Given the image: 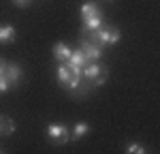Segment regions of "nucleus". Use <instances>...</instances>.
I'll return each mask as SVG.
<instances>
[{"mask_svg":"<svg viewBox=\"0 0 160 154\" xmlns=\"http://www.w3.org/2000/svg\"><path fill=\"white\" fill-rule=\"evenodd\" d=\"M88 133H90V124H88V122H77L75 128H73V133H71V137L77 141V139H81V137H86Z\"/></svg>","mask_w":160,"mask_h":154,"instance_id":"nucleus-11","label":"nucleus"},{"mask_svg":"<svg viewBox=\"0 0 160 154\" xmlns=\"http://www.w3.org/2000/svg\"><path fill=\"white\" fill-rule=\"evenodd\" d=\"M15 131V122L7 116H0V135H13Z\"/></svg>","mask_w":160,"mask_h":154,"instance_id":"nucleus-12","label":"nucleus"},{"mask_svg":"<svg viewBox=\"0 0 160 154\" xmlns=\"http://www.w3.org/2000/svg\"><path fill=\"white\" fill-rule=\"evenodd\" d=\"M79 49L86 54V58L90 60V62H96V60H100V58H102V47H98L92 38H86V37H83V38H81V47H79Z\"/></svg>","mask_w":160,"mask_h":154,"instance_id":"nucleus-5","label":"nucleus"},{"mask_svg":"<svg viewBox=\"0 0 160 154\" xmlns=\"http://www.w3.org/2000/svg\"><path fill=\"white\" fill-rule=\"evenodd\" d=\"M9 90H11V84L0 75V94H4V92H9Z\"/></svg>","mask_w":160,"mask_h":154,"instance_id":"nucleus-15","label":"nucleus"},{"mask_svg":"<svg viewBox=\"0 0 160 154\" xmlns=\"http://www.w3.org/2000/svg\"><path fill=\"white\" fill-rule=\"evenodd\" d=\"M30 2H32V0H13V4H17V7H22V9H24V7H28Z\"/></svg>","mask_w":160,"mask_h":154,"instance_id":"nucleus-16","label":"nucleus"},{"mask_svg":"<svg viewBox=\"0 0 160 154\" xmlns=\"http://www.w3.org/2000/svg\"><path fill=\"white\" fill-rule=\"evenodd\" d=\"M81 75L86 77L88 81L94 86V88H98V86H102L105 81H107V77H109V71L102 66V64L98 62H88L83 69H81Z\"/></svg>","mask_w":160,"mask_h":154,"instance_id":"nucleus-3","label":"nucleus"},{"mask_svg":"<svg viewBox=\"0 0 160 154\" xmlns=\"http://www.w3.org/2000/svg\"><path fill=\"white\" fill-rule=\"evenodd\" d=\"M71 51H73V49H71L66 43H56V45H53V49H51V54H53V58H56L58 62H68Z\"/></svg>","mask_w":160,"mask_h":154,"instance_id":"nucleus-7","label":"nucleus"},{"mask_svg":"<svg viewBox=\"0 0 160 154\" xmlns=\"http://www.w3.org/2000/svg\"><path fill=\"white\" fill-rule=\"evenodd\" d=\"M102 26V15H94V17H90V19H86L83 22V28H86L88 32H92V30H96V28H100Z\"/></svg>","mask_w":160,"mask_h":154,"instance_id":"nucleus-13","label":"nucleus"},{"mask_svg":"<svg viewBox=\"0 0 160 154\" xmlns=\"http://www.w3.org/2000/svg\"><path fill=\"white\" fill-rule=\"evenodd\" d=\"M47 137H49L51 143H58V146H62V143H66V141L71 139V131L64 126V124L53 122V124H49V126H47Z\"/></svg>","mask_w":160,"mask_h":154,"instance_id":"nucleus-4","label":"nucleus"},{"mask_svg":"<svg viewBox=\"0 0 160 154\" xmlns=\"http://www.w3.org/2000/svg\"><path fill=\"white\" fill-rule=\"evenodd\" d=\"M120 30L118 28H113V26H100L96 30H92L90 32V38L98 45V47H111V45H115L118 41H120Z\"/></svg>","mask_w":160,"mask_h":154,"instance_id":"nucleus-2","label":"nucleus"},{"mask_svg":"<svg viewBox=\"0 0 160 154\" xmlns=\"http://www.w3.org/2000/svg\"><path fill=\"white\" fill-rule=\"evenodd\" d=\"M126 152H128V154H145L148 150H145V148H143L141 143L132 141V143H128V146H126Z\"/></svg>","mask_w":160,"mask_h":154,"instance_id":"nucleus-14","label":"nucleus"},{"mask_svg":"<svg viewBox=\"0 0 160 154\" xmlns=\"http://www.w3.org/2000/svg\"><path fill=\"white\" fill-rule=\"evenodd\" d=\"M17 38V34H15V28L9 24H2L0 26V43H4V45H9V43H13Z\"/></svg>","mask_w":160,"mask_h":154,"instance_id":"nucleus-8","label":"nucleus"},{"mask_svg":"<svg viewBox=\"0 0 160 154\" xmlns=\"http://www.w3.org/2000/svg\"><path fill=\"white\" fill-rule=\"evenodd\" d=\"M100 9L98 4H94V2H86V4H81V22H86L90 17H94V15H98Z\"/></svg>","mask_w":160,"mask_h":154,"instance_id":"nucleus-9","label":"nucleus"},{"mask_svg":"<svg viewBox=\"0 0 160 154\" xmlns=\"http://www.w3.org/2000/svg\"><path fill=\"white\" fill-rule=\"evenodd\" d=\"M4 79L11 84V88H15L19 81H22V69L17 66L15 62H7V71H4Z\"/></svg>","mask_w":160,"mask_h":154,"instance_id":"nucleus-6","label":"nucleus"},{"mask_svg":"<svg viewBox=\"0 0 160 154\" xmlns=\"http://www.w3.org/2000/svg\"><path fill=\"white\" fill-rule=\"evenodd\" d=\"M68 62L71 64H75V66H79V69H83L90 60L86 58V54L81 49H75V51H71V58H68Z\"/></svg>","mask_w":160,"mask_h":154,"instance_id":"nucleus-10","label":"nucleus"},{"mask_svg":"<svg viewBox=\"0 0 160 154\" xmlns=\"http://www.w3.org/2000/svg\"><path fill=\"white\" fill-rule=\"evenodd\" d=\"M56 77H58V81H60L62 88H66V90L73 92L83 75H81V69H79V66H75V64H71V62H62L60 66H58Z\"/></svg>","mask_w":160,"mask_h":154,"instance_id":"nucleus-1","label":"nucleus"},{"mask_svg":"<svg viewBox=\"0 0 160 154\" xmlns=\"http://www.w3.org/2000/svg\"><path fill=\"white\" fill-rule=\"evenodd\" d=\"M4 71H7V60L0 58V75H4Z\"/></svg>","mask_w":160,"mask_h":154,"instance_id":"nucleus-17","label":"nucleus"}]
</instances>
